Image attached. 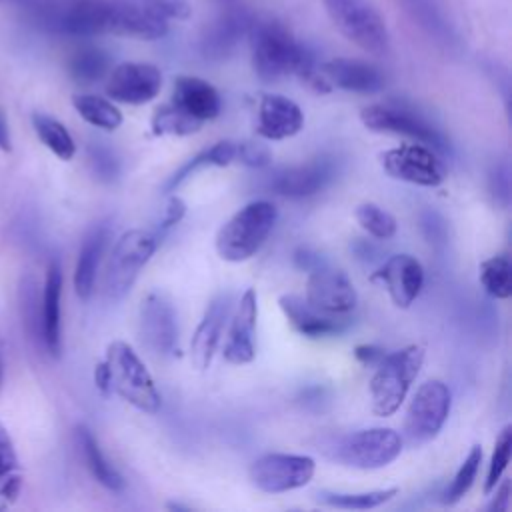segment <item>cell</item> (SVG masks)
I'll use <instances>...</instances> for the list:
<instances>
[{
	"label": "cell",
	"instance_id": "obj_1",
	"mask_svg": "<svg viewBox=\"0 0 512 512\" xmlns=\"http://www.w3.org/2000/svg\"><path fill=\"white\" fill-rule=\"evenodd\" d=\"M252 68L264 82H276L286 76H298L316 94H328L332 84L316 66L308 48L292 30L274 18H254L248 30Z\"/></svg>",
	"mask_w": 512,
	"mask_h": 512
},
{
	"label": "cell",
	"instance_id": "obj_2",
	"mask_svg": "<svg viewBox=\"0 0 512 512\" xmlns=\"http://www.w3.org/2000/svg\"><path fill=\"white\" fill-rule=\"evenodd\" d=\"M276 206L268 200H254L232 214L216 234V252L226 262L252 258L276 224Z\"/></svg>",
	"mask_w": 512,
	"mask_h": 512
},
{
	"label": "cell",
	"instance_id": "obj_3",
	"mask_svg": "<svg viewBox=\"0 0 512 512\" xmlns=\"http://www.w3.org/2000/svg\"><path fill=\"white\" fill-rule=\"evenodd\" d=\"M424 346L408 344L396 352L384 354L374 366L370 380V404L376 416H392L404 402L412 382L424 364Z\"/></svg>",
	"mask_w": 512,
	"mask_h": 512
},
{
	"label": "cell",
	"instance_id": "obj_4",
	"mask_svg": "<svg viewBox=\"0 0 512 512\" xmlns=\"http://www.w3.org/2000/svg\"><path fill=\"white\" fill-rule=\"evenodd\" d=\"M104 362L110 372L112 392H116L124 402L132 404L142 412L156 414L160 410L162 396L148 368L130 344L122 340L110 342L106 348Z\"/></svg>",
	"mask_w": 512,
	"mask_h": 512
},
{
	"label": "cell",
	"instance_id": "obj_5",
	"mask_svg": "<svg viewBox=\"0 0 512 512\" xmlns=\"http://www.w3.org/2000/svg\"><path fill=\"white\" fill-rule=\"evenodd\" d=\"M334 28L370 56H384L390 34L384 16L368 0H324Z\"/></svg>",
	"mask_w": 512,
	"mask_h": 512
},
{
	"label": "cell",
	"instance_id": "obj_6",
	"mask_svg": "<svg viewBox=\"0 0 512 512\" xmlns=\"http://www.w3.org/2000/svg\"><path fill=\"white\" fill-rule=\"evenodd\" d=\"M156 246L158 238L140 228L128 230L116 240L104 270L102 290L106 300L118 302L130 292L140 270L152 258Z\"/></svg>",
	"mask_w": 512,
	"mask_h": 512
},
{
	"label": "cell",
	"instance_id": "obj_7",
	"mask_svg": "<svg viewBox=\"0 0 512 512\" xmlns=\"http://www.w3.org/2000/svg\"><path fill=\"white\" fill-rule=\"evenodd\" d=\"M404 438L392 428H366L342 436L330 448V458L342 466L376 470L394 462L402 452Z\"/></svg>",
	"mask_w": 512,
	"mask_h": 512
},
{
	"label": "cell",
	"instance_id": "obj_8",
	"mask_svg": "<svg viewBox=\"0 0 512 512\" xmlns=\"http://www.w3.org/2000/svg\"><path fill=\"white\" fill-rule=\"evenodd\" d=\"M360 120L372 132L406 136V138H412L414 142L434 148L438 154L446 152L448 148L442 132L430 120H426L420 112L404 104H396V102L370 104L360 110Z\"/></svg>",
	"mask_w": 512,
	"mask_h": 512
},
{
	"label": "cell",
	"instance_id": "obj_9",
	"mask_svg": "<svg viewBox=\"0 0 512 512\" xmlns=\"http://www.w3.org/2000/svg\"><path fill=\"white\" fill-rule=\"evenodd\" d=\"M450 388L442 380H426L410 400L404 418V438L410 446H422L438 436L450 414Z\"/></svg>",
	"mask_w": 512,
	"mask_h": 512
},
{
	"label": "cell",
	"instance_id": "obj_10",
	"mask_svg": "<svg viewBox=\"0 0 512 512\" xmlns=\"http://www.w3.org/2000/svg\"><path fill=\"white\" fill-rule=\"evenodd\" d=\"M384 172L402 182L434 188L446 180V164L438 152L426 144H402L380 154Z\"/></svg>",
	"mask_w": 512,
	"mask_h": 512
},
{
	"label": "cell",
	"instance_id": "obj_11",
	"mask_svg": "<svg viewBox=\"0 0 512 512\" xmlns=\"http://www.w3.org/2000/svg\"><path fill=\"white\" fill-rule=\"evenodd\" d=\"M316 470V462L304 454L270 452L250 466L252 484L266 494H282L306 486Z\"/></svg>",
	"mask_w": 512,
	"mask_h": 512
},
{
	"label": "cell",
	"instance_id": "obj_12",
	"mask_svg": "<svg viewBox=\"0 0 512 512\" xmlns=\"http://www.w3.org/2000/svg\"><path fill=\"white\" fill-rule=\"evenodd\" d=\"M304 300L322 314L346 316L354 310L358 294L342 270L320 264L310 270Z\"/></svg>",
	"mask_w": 512,
	"mask_h": 512
},
{
	"label": "cell",
	"instance_id": "obj_13",
	"mask_svg": "<svg viewBox=\"0 0 512 512\" xmlns=\"http://www.w3.org/2000/svg\"><path fill=\"white\" fill-rule=\"evenodd\" d=\"M162 72L150 62H122L112 68L106 80V96L114 102L140 106L158 96Z\"/></svg>",
	"mask_w": 512,
	"mask_h": 512
},
{
	"label": "cell",
	"instance_id": "obj_14",
	"mask_svg": "<svg viewBox=\"0 0 512 512\" xmlns=\"http://www.w3.org/2000/svg\"><path fill=\"white\" fill-rule=\"evenodd\" d=\"M142 342L160 356L178 352V326L172 304L162 294H148L140 306Z\"/></svg>",
	"mask_w": 512,
	"mask_h": 512
},
{
	"label": "cell",
	"instance_id": "obj_15",
	"mask_svg": "<svg viewBox=\"0 0 512 512\" xmlns=\"http://www.w3.org/2000/svg\"><path fill=\"white\" fill-rule=\"evenodd\" d=\"M256 320H258V298L256 290L248 288L236 306L230 322L228 338L224 344V360L236 366L250 364L256 356Z\"/></svg>",
	"mask_w": 512,
	"mask_h": 512
},
{
	"label": "cell",
	"instance_id": "obj_16",
	"mask_svg": "<svg viewBox=\"0 0 512 512\" xmlns=\"http://www.w3.org/2000/svg\"><path fill=\"white\" fill-rule=\"evenodd\" d=\"M370 280H380L392 302L398 308H408L422 290L424 270L414 256L394 254L370 276Z\"/></svg>",
	"mask_w": 512,
	"mask_h": 512
},
{
	"label": "cell",
	"instance_id": "obj_17",
	"mask_svg": "<svg viewBox=\"0 0 512 512\" xmlns=\"http://www.w3.org/2000/svg\"><path fill=\"white\" fill-rule=\"evenodd\" d=\"M254 16L244 8H228L216 20H212L200 38V52L206 60L228 58L240 40L248 36Z\"/></svg>",
	"mask_w": 512,
	"mask_h": 512
},
{
	"label": "cell",
	"instance_id": "obj_18",
	"mask_svg": "<svg viewBox=\"0 0 512 512\" xmlns=\"http://www.w3.org/2000/svg\"><path fill=\"white\" fill-rule=\"evenodd\" d=\"M320 70L332 84V88L336 86L354 94H376L382 92L386 86L384 72L368 60L360 58H332L326 60Z\"/></svg>",
	"mask_w": 512,
	"mask_h": 512
},
{
	"label": "cell",
	"instance_id": "obj_19",
	"mask_svg": "<svg viewBox=\"0 0 512 512\" xmlns=\"http://www.w3.org/2000/svg\"><path fill=\"white\" fill-rule=\"evenodd\" d=\"M304 126L300 106L282 94H264L258 102L256 134L266 140H284Z\"/></svg>",
	"mask_w": 512,
	"mask_h": 512
},
{
	"label": "cell",
	"instance_id": "obj_20",
	"mask_svg": "<svg viewBox=\"0 0 512 512\" xmlns=\"http://www.w3.org/2000/svg\"><path fill=\"white\" fill-rule=\"evenodd\" d=\"M278 306L284 312L288 324L306 338H324L336 336L346 330L348 318L328 316L312 308L304 298L296 294H284L278 298Z\"/></svg>",
	"mask_w": 512,
	"mask_h": 512
},
{
	"label": "cell",
	"instance_id": "obj_21",
	"mask_svg": "<svg viewBox=\"0 0 512 512\" xmlns=\"http://www.w3.org/2000/svg\"><path fill=\"white\" fill-rule=\"evenodd\" d=\"M172 104L202 124L222 112L220 92L208 80L186 74L174 80Z\"/></svg>",
	"mask_w": 512,
	"mask_h": 512
},
{
	"label": "cell",
	"instance_id": "obj_22",
	"mask_svg": "<svg viewBox=\"0 0 512 512\" xmlns=\"http://www.w3.org/2000/svg\"><path fill=\"white\" fill-rule=\"evenodd\" d=\"M332 174V162L314 160L276 172L270 180V188L286 198H306L326 188V184L332 180Z\"/></svg>",
	"mask_w": 512,
	"mask_h": 512
},
{
	"label": "cell",
	"instance_id": "obj_23",
	"mask_svg": "<svg viewBox=\"0 0 512 512\" xmlns=\"http://www.w3.org/2000/svg\"><path fill=\"white\" fill-rule=\"evenodd\" d=\"M230 312V298L218 296L206 308L190 342V364L196 370H206L220 344V336Z\"/></svg>",
	"mask_w": 512,
	"mask_h": 512
},
{
	"label": "cell",
	"instance_id": "obj_24",
	"mask_svg": "<svg viewBox=\"0 0 512 512\" xmlns=\"http://www.w3.org/2000/svg\"><path fill=\"white\" fill-rule=\"evenodd\" d=\"M168 34V22L140 0H114L112 36L158 40Z\"/></svg>",
	"mask_w": 512,
	"mask_h": 512
},
{
	"label": "cell",
	"instance_id": "obj_25",
	"mask_svg": "<svg viewBox=\"0 0 512 512\" xmlns=\"http://www.w3.org/2000/svg\"><path fill=\"white\" fill-rule=\"evenodd\" d=\"M60 302H62V268L58 260H52L46 270V280L42 290V318H40V338L52 356H60V350H62Z\"/></svg>",
	"mask_w": 512,
	"mask_h": 512
},
{
	"label": "cell",
	"instance_id": "obj_26",
	"mask_svg": "<svg viewBox=\"0 0 512 512\" xmlns=\"http://www.w3.org/2000/svg\"><path fill=\"white\" fill-rule=\"evenodd\" d=\"M108 242V228L106 226H96L88 232V236L82 242L78 262L74 268V290L80 300H88L94 290L96 282V272L104 254Z\"/></svg>",
	"mask_w": 512,
	"mask_h": 512
},
{
	"label": "cell",
	"instance_id": "obj_27",
	"mask_svg": "<svg viewBox=\"0 0 512 512\" xmlns=\"http://www.w3.org/2000/svg\"><path fill=\"white\" fill-rule=\"evenodd\" d=\"M76 442H78V448L84 456V462H86L88 470L92 472V476L96 478V482H100L104 488H108L112 492H120L124 488V478L108 462V458L102 454L94 434L82 424L76 426Z\"/></svg>",
	"mask_w": 512,
	"mask_h": 512
},
{
	"label": "cell",
	"instance_id": "obj_28",
	"mask_svg": "<svg viewBox=\"0 0 512 512\" xmlns=\"http://www.w3.org/2000/svg\"><path fill=\"white\" fill-rule=\"evenodd\" d=\"M236 158V142L230 140H220L212 144L210 148L198 152L192 156L186 164H182L162 186L164 192H174L188 176H192L196 170L204 166H228Z\"/></svg>",
	"mask_w": 512,
	"mask_h": 512
},
{
	"label": "cell",
	"instance_id": "obj_29",
	"mask_svg": "<svg viewBox=\"0 0 512 512\" xmlns=\"http://www.w3.org/2000/svg\"><path fill=\"white\" fill-rule=\"evenodd\" d=\"M72 106L88 124L102 130H116L122 124V112L118 106L96 94H74Z\"/></svg>",
	"mask_w": 512,
	"mask_h": 512
},
{
	"label": "cell",
	"instance_id": "obj_30",
	"mask_svg": "<svg viewBox=\"0 0 512 512\" xmlns=\"http://www.w3.org/2000/svg\"><path fill=\"white\" fill-rule=\"evenodd\" d=\"M32 126H34L36 136L42 140V144L52 154H56L60 160H70L76 154V144H74L70 132L56 118L36 112V114H32Z\"/></svg>",
	"mask_w": 512,
	"mask_h": 512
},
{
	"label": "cell",
	"instance_id": "obj_31",
	"mask_svg": "<svg viewBox=\"0 0 512 512\" xmlns=\"http://www.w3.org/2000/svg\"><path fill=\"white\" fill-rule=\"evenodd\" d=\"M398 494V488H384V490H368V492H330L320 490L316 500L342 510H370L386 504Z\"/></svg>",
	"mask_w": 512,
	"mask_h": 512
},
{
	"label": "cell",
	"instance_id": "obj_32",
	"mask_svg": "<svg viewBox=\"0 0 512 512\" xmlns=\"http://www.w3.org/2000/svg\"><path fill=\"white\" fill-rule=\"evenodd\" d=\"M512 264L506 254H498L480 262L478 278L482 288L496 300H506L512 294Z\"/></svg>",
	"mask_w": 512,
	"mask_h": 512
},
{
	"label": "cell",
	"instance_id": "obj_33",
	"mask_svg": "<svg viewBox=\"0 0 512 512\" xmlns=\"http://www.w3.org/2000/svg\"><path fill=\"white\" fill-rule=\"evenodd\" d=\"M150 128L156 136H190L202 128V122L188 116L170 102L154 110Z\"/></svg>",
	"mask_w": 512,
	"mask_h": 512
},
{
	"label": "cell",
	"instance_id": "obj_34",
	"mask_svg": "<svg viewBox=\"0 0 512 512\" xmlns=\"http://www.w3.org/2000/svg\"><path fill=\"white\" fill-rule=\"evenodd\" d=\"M480 464H482V448L478 444H474L470 448V452L466 454L464 462L460 464V468L456 470L454 478L446 486V490L442 494V502L444 504L452 506V504H456L458 500H462L468 494V490L472 488V484H474V480L478 476Z\"/></svg>",
	"mask_w": 512,
	"mask_h": 512
},
{
	"label": "cell",
	"instance_id": "obj_35",
	"mask_svg": "<svg viewBox=\"0 0 512 512\" xmlns=\"http://www.w3.org/2000/svg\"><path fill=\"white\" fill-rule=\"evenodd\" d=\"M354 216L360 228L378 240H388L396 234V226H398L396 218L388 210L380 208L378 204L364 202L356 208Z\"/></svg>",
	"mask_w": 512,
	"mask_h": 512
},
{
	"label": "cell",
	"instance_id": "obj_36",
	"mask_svg": "<svg viewBox=\"0 0 512 512\" xmlns=\"http://www.w3.org/2000/svg\"><path fill=\"white\" fill-rule=\"evenodd\" d=\"M70 74L78 82H96L108 70V56L98 48H82L70 58Z\"/></svg>",
	"mask_w": 512,
	"mask_h": 512
},
{
	"label": "cell",
	"instance_id": "obj_37",
	"mask_svg": "<svg viewBox=\"0 0 512 512\" xmlns=\"http://www.w3.org/2000/svg\"><path fill=\"white\" fill-rule=\"evenodd\" d=\"M510 454H512V426H504L496 438L494 452L490 456V464L484 480V494H492L494 486L502 480V474L506 472V466L510 462Z\"/></svg>",
	"mask_w": 512,
	"mask_h": 512
},
{
	"label": "cell",
	"instance_id": "obj_38",
	"mask_svg": "<svg viewBox=\"0 0 512 512\" xmlns=\"http://www.w3.org/2000/svg\"><path fill=\"white\" fill-rule=\"evenodd\" d=\"M240 160L244 166L250 168H264L272 162V152L266 144L254 142V140H244L236 144V158Z\"/></svg>",
	"mask_w": 512,
	"mask_h": 512
},
{
	"label": "cell",
	"instance_id": "obj_39",
	"mask_svg": "<svg viewBox=\"0 0 512 512\" xmlns=\"http://www.w3.org/2000/svg\"><path fill=\"white\" fill-rule=\"evenodd\" d=\"M146 8H150L154 14L170 20H186L192 14V6L188 0H140Z\"/></svg>",
	"mask_w": 512,
	"mask_h": 512
},
{
	"label": "cell",
	"instance_id": "obj_40",
	"mask_svg": "<svg viewBox=\"0 0 512 512\" xmlns=\"http://www.w3.org/2000/svg\"><path fill=\"white\" fill-rule=\"evenodd\" d=\"M18 470H20V464H18L14 440L6 430V426L0 422V474H10Z\"/></svg>",
	"mask_w": 512,
	"mask_h": 512
},
{
	"label": "cell",
	"instance_id": "obj_41",
	"mask_svg": "<svg viewBox=\"0 0 512 512\" xmlns=\"http://www.w3.org/2000/svg\"><path fill=\"white\" fill-rule=\"evenodd\" d=\"M22 484H24V480H22L20 470L10 472V474H0V510L10 508L18 500Z\"/></svg>",
	"mask_w": 512,
	"mask_h": 512
},
{
	"label": "cell",
	"instance_id": "obj_42",
	"mask_svg": "<svg viewBox=\"0 0 512 512\" xmlns=\"http://www.w3.org/2000/svg\"><path fill=\"white\" fill-rule=\"evenodd\" d=\"M186 214V204L180 196H170L164 210H162V218H160V230H168L174 224H178Z\"/></svg>",
	"mask_w": 512,
	"mask_h": 512
},
{
	"label": "cell",
	"instance_id": "obj_43",
	"mask_svg": "<svg viewBox=\"0 0 512 512\" xmlns=\"http://www.w3.org/2000/svg\"><path fill=\"white\" fill-rule=\"evenodd\" d=\"M384 354H386V350L382 346H376V344H358L354 348L356 360L364 366H376L384 358Z\"/></svg>",
	"mask_w": 512,
	"mask_h": 512
},
{
	"label": "cell",
	"instance_id": "obj_44",
	"mask_svg": "<svg viewBox=\"0 0 512 512\" xmlns=\"http://www.w3.org/2000/svg\"><path fill=\"white\" fill-rule=\"evenodd\" d=\"M494 498L492 502L488 504V510H506L508 508V502H510V480H500L496 486H494Z\"/></svg>",
	"mask_w": 512,
	"mask_h": 512
},
{
	"label": "cell",
	"instance_id": "obj_45",
	"mask_svg": "<svg viewBox=\"0 0 512 512\" xmlns=\"http://www.w3.org/2000/svg\"><path fill=\"white\" fill-rule=\"evenodd\" d=\"M94 384L98 388V392L102 396H110L112 394V386H110V372H108V366L106 362H98L96 368H94Z\"/></svg>",
	"mask_w": 512,
	"mask_h": 512
},
{
	"label": "cell",
	"instance_id": "obj_46",
	"mask_svg": "<svg viewBox=\"0 0 512 512\" xmlns=\"http://www.w3.org/2000/svg\"><path fill=\"white\" fill-rule=\"evenodd\" d=\"M94 164H96V168H98V172L102 176L110 178V176L116 174V162H114V158L106 150H98L94 154Z\"/></svg>",
	"mask_w": 512,
	"mask_h": 512
},
{
	"label": "cell",
	"instance_id": "obj_47",
	"mask_svg": "<svg viewBox=\"0 0 512 512\" xmlns=\"http://www.w3.org/2000/svg\"><path fill=\"white\" fill-rule=\"evenodd\" d=\"M0 148L4 152H10L12 144H10V132H8V124L4 120V114L0 112Z\"/></svg>",
	"mask_w": 512,
	"mask_h": 512
},
{
	"label": "cell",
	"instance_id": "obj_48",
	"mask_svg": "<svg viewBox=\"0 0 512 512\" xmlns=\"http://www.w3.org/2000/svg\"><path fill=\"white\" fill-rule=\"evenodd\" d=\"M166 508H168V510H188L186 506H180V504H168Z\"/></svg>",
	"mask_w": 512,
	"mask_h": 512
},
{
	"label": "cell",
	"instance_id": "obj_49",
	"mask_svg": "<svg viewBox=\"0 0 512 512\" xmlns=\"http://www.w3.org/2000/svg\"><path fill=\"white\" fill-rule=\"evenodd\" d=\"M0 382H2V370H0Z\"/></svg>",
	"mask_w": 512,
	"mask_h": 512
}]
</instances>
